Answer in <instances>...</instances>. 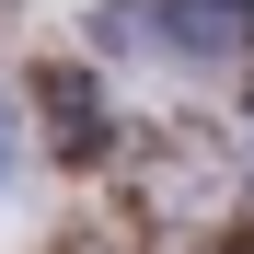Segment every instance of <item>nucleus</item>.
<instances>
[{"mask_svg": "<svg viewBox=\"0 0 254 254\" xmlns=\"http://www.w3.org/2000/svg\"><path fill=\"white\" fill-rule=\"evenodd\" d=\"M93 47L127 69H243L254 58V0H104L93 12Z\"/></svg>", "mask_w": 254, "mask_h": 254, "instance_id": "obj_1", "label": "nucleus"}, {"mask_svg": "<svg viewBox=\"0 0 254 254\" xmlns=\"http://www.w3.org/2000/svg\"><path fill=\"white\" fill-rule=\"evenodd\" d=\"M23 150H35V104L0 81V208H12V185H23Z\"/></svg>", "mask_w": 254, "mask_h": 254, "instance_id": "obj_2", "label": "nucleus"}, {"mask_svg": "<svg viewBox=\"0 0 254 254\" xmlns=\"http://www.w3.org/2000/svg\"><path fill=\"white\" fill-rule=\"evenodd\" d=\"M243 162H254V127H243Z\"/></svg>", "mask_w": 254, "mask_h": 254, "instance_id": "obj_3", "label": "nucleus"}]
</instances>
